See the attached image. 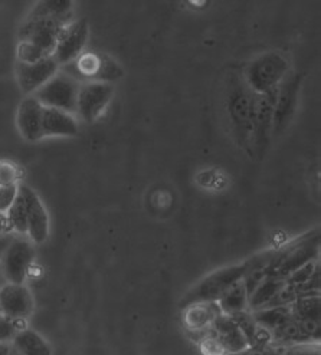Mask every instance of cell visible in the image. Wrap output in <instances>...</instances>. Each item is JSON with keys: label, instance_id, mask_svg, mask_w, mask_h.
<instances>
[{"label": "cell", "instance_id": "31", "mask_svg": "<svg viewBox=\"0 0 321 355\" xmlns=\"http://www.w3.org/2000/svg\"><path fill=\"white\" fill-rule=\"evenodd\" d=\"M6 284L5 278H3V273H2V269H0V286H3Z\"/></svg>", "mask_w": 321, "mask_h": 355}, {"label": "cell", "instance_id": "2", "mask_svg": "<svg viewBox=\"0 0 321 355\" xmlns=\"http://www.w3.org/2000/svg\"><path fill=\"white\" fill-rule=\"evenodd\" d=\"M320 259V230H311L277 249L267 276L286 279L304 265Z\"/></svg>", "mask_w": 321, "mask_h": 355}, {"label": "cell", "instance_id": "17", "mask_svg": "<svg viewBox=\"0 0 321 355\" xmlns=\"http://www.w3.org/2000/svg\"><path fill=\"white\" fill-rule=\"evenodd\" d=\"M211 329L212 337H215L217 343L222 345L227 355L242 352L249 347L244 332L240 331L235 320L229 315H217L211 325Z\"/></svg>", "mask_w": 321, "mask_h": 355}, {"label": "cell", "instance_id": "5", "mask_svg": "<svg viewBox=\"0 0 321 355\" xmlns=\"http://www.w3.org/2000/svg\"><path fill=\"white\" fill-rule=\"evenodd\" d=\"M288 72L290 64L286 56L268 52L255 58L242 76L254 94L263 95L277 89Z\"/></svg>", "mask_w": 321, "mask_h": 355}, {"label": "cell", "instance_id": "11", "mask_svg": "<svg viewBox=\"0 0 321 355\" xmlns=\"http://www.w3.org/2000/svg\"><path fill=\"white\" fill-rule=\"evenodd\" d=\"M90 35V28L85 19L72 21L58 37L56 46L54 49L52 58L59 65V68L67 67L83 55Z\"/></svg>", "mask_w": 321, "mask_h": 355}, {"label": "cell", "instance_id": "22", "mask_svg": "<svg viewBox=\"0 0 321 355\" xmlns=\"http://www.w3.org/2000/svg\"><path fill=\"white\" fill-rule=\"evenodd\" d=\"M248 300H249V297H248L247 288H245L242 279H240L236 284H233L222 295V297H220V300L217 301V305H219L220 311H222V313L229 315V317H233V315L249 311Z\"/></svg>", "mask_w": 321, "mask_h": 355}, {"label": "cell", "instance_id": "30", "mask_svg": "<svg viewBox=\"0 0 321 355\" xmlns=\"http://www.w3.org/2000/svg\"><path fill=\"white\" fill-rule=\"evenodd\" d=\"M12 345L9 343H0V355H9Z\"/></svg>", "mask_w": 321, "mask_h": 355}, {"label": "cell", "instance_id": "10", "mask_svg": "<svg viewBox=\"0 0 321 355\" xmlns=\"http://www.w3.org/2000/svg\"><path fill=\"white\" fill-rule=\"evenodd\" d=\"M114 96V85L106 83H84L79 85L76 114L83 121L94 123L104 112Z\"/></svg>", "mask_w": 321, "mask_h": 355}, {"label": "cell", "instance_id": "28", "mask_svg": "<svg viewBox=\"0 0 321 355\" xmlns=\"http://www.w3.org/2000/svg\"><path fill=\"white\" fill-rule=\"evenodd\" d=\"M199 344H200V351H202L204 355H227L222 345H220L212 335L200 341Z\"/></svg>", "mask_w": 321, "mask_h": 355}, {"label": "cell", "instance_id": "32", "mask_svg": "<svg viewBox=\"0 0 321 355\" xmlns=\"http://www.w3.org/2000/svg\"><path fill=\"white\" fill-rule=\"evenodd\" d=\"M9 355H21V354H19L17 351H15V349L12 348V349H10V354H9Z\"/></svg>", "mask_w": 321, "mask_h": 355}, {"label": "cell", "instance_id": "9", "mask_svg": "<svg viewBox=\"0 0 321 355\" xmlns=\"http://www.w3.org/2000/svg\"><path fill=\"white\" fill-rule=\"evenodd\" d=\"M69 24L59 19H25L19 29V42L31 44L48 56H52L59 35Z\"/></svg>", "mask_w": 321, "mask_h": 355}, {"label": "cell", "instance_id": "20", "mask_svg": "<svg viewBox=\"0 0 321 355\" xmlns=\"http://www.w3.org/2000/svg\"><path fill=\"white\" fill-rule=\"evenodd\" d=\"M74 3L69 0H44L38 2L29 15L28 21L33 19H59V21L72 22L74 21Z\"/></svg>", "mask_w": 321, "mask_h": 355}, {"label": "cell", "instance_id": "13", "mask_svg": "<svg viewBox=\"0 0 321 355\" xmlns=\"http://www.w3.org/2000/svg\"><path fill=\"white\" fill-rule=\"evenodd\" d=\"M35 308L33 297L25 284L0 286V315L12 321L28 320Z\"/></svg>", "mask_w": 321, "mask_h": 355}, {"label": "cell", "instance_id": "1", "mask_svg": "<svg viewBox=\"0 0 321 355\" xmlns=\"http://www.w3.org/2000/svg\"><path fill=\"white\" fill-rule=\"evenodd\" d=\"M255 94L247 85L244 76L231 73L227 84V112L232 135L238 146L252 155V124Z\"/></svg>", "mask_w": 321, "mask_h": 355}, {"label": "cell", "instance_id": "18", "mask_svg": "<svg viewBox=\"0 0 321 355\" xmlns=\"http://www.w3.org/2000/svg\"><path fill=\"white\" fill-rule=\"evenodd\" d=\"M78 134L75 116L55 108H45L42 115V135L45 137H74Z\"/></svg>", "mask_w": 321, "mask_h": 355}, {"label": "cell", "instance_id": "15", "mask_svg": "<svg viewBox=\"0 0 321 355\" xmlns=\"http://www.w3.org/2000/svg\"><path fill=\"white\" fill-rule=\"evenodd\" d=\"M59 65L48 56L36 64H24L16 61L15 73L21 91L29 96L33 95L39 88L45 85L54 75L59 72Z\"/></svg>", "mask_w": 321, "mask_h": 355}, {"label": "cell", "instance_id": "8", "mask_svg": "<svg viewBox=\"0 0 321 355\" xmlns=\"http://www.w3.org/2000/svg\"><path fill=\"white\" fill-rule=\"evenodd\" d=\"M278 88L267 94H255L254 124H252V157L263 160L270 147L274 124V108Z\"/></svg>", "mask_w": 321, "mask_h": 355}, {"label": "cell", "instance_id": "14", "mask_svg": "<svg viewBox=\"0 0 321 355\" xmlns=\"http://www.w3.org/2000/svg\"><path fill=\"white\" fill-rule=\"evenodd\" d=\"M19 193L22 194L26 203V219L28 232L26 236L33 245H42L49 234V218L47 209L39 199V196L26 184H19Z\"/></svg>", "mask_w": 321, "mask_h": 355}, {"label": "cell", "instance_id": "29", "mask_svg": "<svg viewBox=\"0 0 321 355\" xmlns=\"http://www.w3.org/2000/svg\"><path fill=\"white\" fill-rule=\"evenodd\" d=\"M6 232H10L9 227H8L6 218H5V214H0V238H2V236H3Z\"/></svg>", "mask_w": 321, "mask_h": 355}, {"label": "cell", "instance_id": "3", "mask_svg": "<svg viewBox=\"0 0 321 355\" xmlns=\"http://www.w3.org/2000/svg\"><path fill=\"white\" fill-rule=\"evenodd\" d=\"M35 256V245L26 234L10 230L0 238V269L8 284H25Z\"/></svg>", "mask_w": 321, "mask_h": 355}, {"label": "cell", "instance_id": "26", "mask_svg": "<svg viewBox=\"0 0 321 355\" xmlns=\"http://www.w3.org/2000/svg\"><path fill=\"white\" fill-rule=\"evenodd\" d=\"M19 177L21 171L17 167L9 162H0V186H12L19 184Z\"/></svg>", "mask_w": 321, "mask_h": 355}, {"label": "cell", "instance_id": "24", "mask_svg": "<svg viewBox=\"0 0 321 355\" xmlns=\"http://www.w3.org/2000/svg\"><path fill=\"white\" fill-rule=\"evenodd\" d=\"M9 230L26 234L28 232V219H26V203L21 193H17V197L15 199L13 205L9 207V210L5 214Z\"/></svg>", "mask_w": 321, "mask_h": 355}, {"label": "cell", "instance_id": "7", "mask_svg": "<svg viewBox=\"0 0 321 355\" xmlns=\"http://www.w3.org/2000/svg\"><path fill=\"white\" fill-rule=\"evenodd\" d=\"M79 84L65 72L59 71L39 88L32 96L45 108H55L67 114H76V98Z\"/></svg>", "mask_w": 321, "mask_h": 355}, {"label": "cell", "instance_id": "4", "mask_svg": "<svg viewBox=\"0 0 321 355\" xmlns=\"http://www.w3.org/2000/svg\"><path fill=\"white\" fill-rule=\"evenodd\" d=\"M247 269L248 262L245 261L244 263L227 266L212 272L185 293V297L180 301V308L185 309L196 304L217 302L233 284L244 278Z\"/></svg>", "mask_w": 321, "mask_h": 355}, {"label": "cell", "instance_id": "19", "mask_svg": "<svg viewBox=\"0 0 321 355\" xmlns=\"http://www.w3.org/2000/svg\"><path fill=\"white\" fill-rule=\"evenodd\" d=\"M222 313L217 302L196 304L185 308L183 321L189 334H200L211 328L213 320Z\"/></svg>", "mask_w": 321, "mask_h": 355}, {"label": "cell", "instance_id": "25", "mask_svg": "<svg viewBox=\"0 0 321 355\" xmlns=\"http://www.w3.org/2000/svg\"><path fill=\"white\" fill-rule=\"evenodd\" d=\"M16 55H17L16 61L24 62V64H36L39 61H42V59L48 58V55L44 53L41 49H38L33 45L25 44V42H19Z\"/></svg>", "mask_w": 321, "mask_h": 355}, {"label": "cell", "instance_id": "23", "mask_svg": "<svg viewBox=\"0 0 321 355\" xmlns=\"http://www.w3.org/2000/svg\"><path fill=\"white\" fill-rule=\"evenodd\" d=\"M284 285H286V279H279V278H275V276H267V278L261 282L255 288V291L249 295V300H248L249 311L254 312L258 309H264L275 295L283 289Z\"/></svg>", "mask_w": 321, "mask_h": 355}, {"label": "cell", "instance_id": "6", "mask_svg": "<svg viewBox=\"0 0 321 355\" xmlns=\"http://www.w3.org/2000/svg\"><path fill=\"white\" fill-rule=\"evenodd\" d=\"M63 72L74 78L79 84L84 83H106L120 80L123 76L122 68L107 55L83 53L72 64L63 67Z\"/></svg>", "mask_w": 321, "mask_h": 355}, {"label": "cell", "instance_id": "27", "mask_svg": "<svg viewBox=\"0 0 321 355\" xmlns=\"http://www.w3.org/2000/svg\"><path fill=\"white\" fill-rule=\"evenodd\" d=\"M19 193V184L0 186V214H6Z\"/></svg>", "mask_w": 321, "mask_h": 355}, {"label": "cell", "instance_id": "12", "mask_svg": "<svg viewBox=\"0 0 321 355\" xmlns=\"http://www.w3.org/2000/svg\"><path fill=\"white\" fill-rule=\"evenodd\" d=\"M301 84H303V75L290 72L279 84L274 108L272 135L281 134L288 127L297 108Z\"/></svg>", "mask_w": 321, "mask_h": 355}, {"label": "cell", "instance_id": "16", "mask_svg": "<svg viewBox=\"0 0 321 355\" xmlns=\"http://www.w3.org/2000/svg\"><path fill=\"white\" fill-rule=\"evenodd\" d=\"M42 115L44 107L32 95L25 96L19 104L16 114V125L26 141L36 143L42 140Z\"/></svg>", "mask_w": 321, "mask_h": 355}, {"label": "cell", "instance_id": "21", "mask_svg": "<svg viewBox=\"0 0 321 355\" xmlns=\"http://www.w3.org/2000/svg\"><path fill=\"white\" fill-rule=\"evenodd\" d=\"M10 345L21 355H52L51 345L44 337L29 328L16 332Z\"/></svg>", "mask_w": 321, "mask_h": 355}]
</instances>
